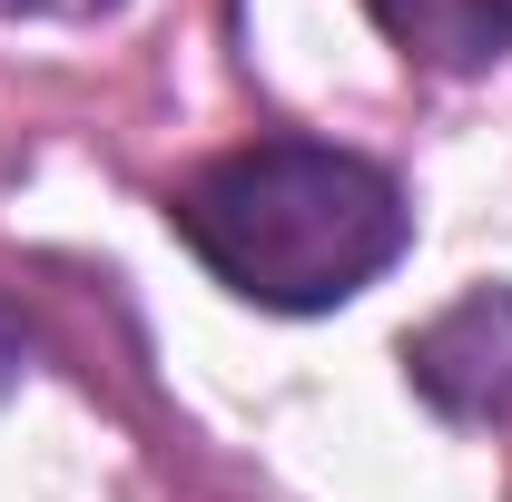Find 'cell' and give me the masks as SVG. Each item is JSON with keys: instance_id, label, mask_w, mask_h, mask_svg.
Listing matches in <instances>:
<instances>
[{"instance_id": "1", "label": "cell", "mask_w": 512, "mask_h": 502, "mask_svg": "<svg viewBox=\"0 0 512 502\" xmlns=\"http://www.w3.org/2000/svg\"><path fill=\"white\" fill-rule=\"evenodd\" d=\"M197 266L266 315H335L414 247V207L394 168L325 138H256L207 158L168 197Z\"/></svg>"}, {"instance_id": "2", "label": "cell", "mask_w": 512, "mask_h": 502, "mask_svg": "<svg viewBox=\"0 0 512 502\" xmlns=\"http://www.w3.org/2000/svg\"><path fill=\"white\" fill-rule=\"evenodd\" d=\"M414 394L453 424H503L512 414V286H473L404 345Z\"/></svg>"}, {"instance_id": "3", "label": "cell", "mask_w": 512, "mask_h": 502, "mask_svg": "<svg viewBox=\"0 0 512 502\" xmlns=\"http://www.w3.org/2000/svg\"><path fill=\"white\" fill-rule=\"evenodd\" d=\"M365 10L424 69H493L512 50V0H365Z\"/></svg>"}, {"instance_id": "4", "label": "cell", "mask_w": 512, "mask_h": 502, "mask_svg": "<svg viewBox=\"0 0 512 502\" xmlns=\"http://www.w3.org/2000/svg\"><path fill=\"white\" fill-rule=\"evenodd\" d=\"M20 375V325H10V315H0V384Z\"/></svg>"}, {"instance_id": "5", "label": "cell", "mask_w": 512, "mask_h": 502, "mask_svg": "<svg viewBox=\"0 0 512 502\" xmlns=\"http://www.w3.org/2000/svg\"><path fill=\"white\" fill-rule=\"evenodd\" d=\"M0 10H69L79 20V10H109V0H0Z\"/></svg>"}]
</instances>
